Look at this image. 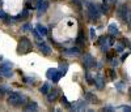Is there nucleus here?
Returning <instances> with one entry per match:
<instances>
[{
  "instance_id": "nucleus-1",
  "label": "nucleus",
  "mask_w": 131,
  "mask_h": 112,
  "mask_svg": "<svg viewBox=\"0 0 131 112\" xmlns=\"http://www.w3.org/2000/svg\"><path fill=\"white\" fill-rule=\"evenodd\" d=\"M8 103L10 106H23L26 103V96L20 93H10L8 95Z\"/></svg>"
},
{
  "instance_id": "nucleus-2",
  "label": "nucleus",
  "mask_w": 131,
  "mask_h": 112,
  "mask_svg": "<svg viewBox=\"0 0 131 112\" xmlns=\"http://www.w3.org/2000/svg\"><path fill=\"white\" fill-rule=\"evenodd\" d=\"M30 48H31V44H30L29 39L21 38V40L18 43V53H26L30 51Z\"/></svg>"
},
{
  "instance_id": "nucleus-3",
  "label": "nucleus",
  "mask_w": 131,
  "mask_h": 112,
  "mask_svg": "<svg viewBox=\"0 0 131 112\" xmlns=\"http://www.w3.org/2000/svg\"><path fill=\"white\" fill-rule=\"evenodd\" d=\"M84 65L86 66V68H91V66L96 65V60L93 59V56L91 53H85L84 55Z\"/></svg>"
},
{
  "instance_id": "nucleus-4",
  "label": "nucleus",
  "mask_w": 131,
  "mask_h": 112,
  "mask_svg": "<svg viewBox=\"0 0 131 112\" xmlns=\"http://www.w3.org/2000/svg\"><path fill=\"white\" fill-rule=\"evenodd\" d=\"M119 16H121V18L123 21H128L130 20V12H128L127 5H122L121 8H119Z\"/></svg>"
},
{
  "instance_id": "nucleus-5",
  "label": "nucleus",
  "mask_w": 131,
  "mask_h": 112,
  "mask_svg": "<svg viewBox=\"0 0 131 112\" xmlns=\"http://www.w3.org/2000/svg\"><path fill=\"white\" fill-rule=\"evenodd\" d=\"M88 10H89V15L92 18L97 20L98 17H100V12H98V7L93 5V4H88Z\"/></svg>"
},
{
  "instance_id": "nucleus-6",
  "label": "nucleus",
  "mask_w": 131,
  "mask_h": 112,
  "mask_svg": "<svg viewBox=\"0 0 131 112\" xmlns=\"http://www.w3.org/2000/svg\"><path fill=\"white\" fill-rule=\"evenodd\" d=\"M58 96H59V89H51V91L47 93V99L50 102H54Z\"/></svg>"
},
{
  "instance_id": "nucleus-7",
  "label": "nucleus",
  "mask_w": 131,
  "mask_h": 112,
  "mask_svg": "<svg viewBox=\"0 0 131 112\" xmlns=\"http://www.w3.org/2000/svg\"><path fill=\"white\" fill-rule=\"evenodd\" d=\"M38 47H39V50H41V52L43 53V55H50V52H51V48L47 46L46 43H39L38 44Z\"/></svg>"
},
{
  "instance_id": "nucleus-8",
  "label": "nucleus",
  "mask_w": 131,
  "mask_h": 112,
  "mask_svg": "<svg viewBox=\"0 0 131 112\" xmlns=\"http://www.w3.org/2000/svg\"><path fill=\"white\" fill-rule=\"evenodd\" d=\"M105 82V80H104V77L101 76V74H97L96 76V80H94V83H96V86L98 87V89H102L104 87V83Z\"/></svg>"
},
{
  "instance_id": "nucleus-9",
  "label": "nucleus",
  "mask_w": 131,
  "mask_h": 112,
  "mask_svg": "<svg viewBox=\"0 0 131 112\" xmlns=\"http://www.w3.org/2000/svg\"><path fill=\"white\" fill-rule=\"evenodd\" d=\"M85 100H88L89 103H96V102H97V96H96L93 93L88 91V93L85 94Z\"/></svg>"
},
{
  "instance_id": "nucleus-10",
  "label": "nucleus",
  "mask_w": 131,
  "mask_h": 112,
  "mask_svg": "<svg viewBox=\"0 0 131 112\" xmlns=\"http://www.w3.org/2000/svg\"><path fill=\"white\" fill-rule=\"evenodd\" d=\"M71 108L78 109V111H83L85 108V102H84V100H80V102H78L76 104H71Z\"/></svg>"
},
{
  "instance_id": "nucleus-11",
  "label": "nucleus",
  "mask_w": 131,
  "mask_h": 112,
  "mask_svg": "<svg viewBox=\"0 0 131 112\" xmlns=\"http://www.w3.org/2000/svg\"><path fill=\"white\" fill-rule=\"evenodd\" d=\"M109 33H110V35H117L119 33V30H118L115 24H110V25H109Z\"/></svg>"
},
{
  "instance_id": "nucleus-12",
  "label": "nucleus",
  "mask_w": 131,
  "mask_h": 112,
  "mask_svg": "<svg viewBox=\"0 0 131 112\" xmlns=\"http://www.w3.org/2000/svg\"><path fill=\"white\" fill-rule=\"evenodd\" d=\"M37 31L39 33L42 37H45V35L47 34V29H46L45 26H42V25H37Z\"/></svg>"
},
{
  "instance_id": "nucleus-13",
  "label": "nucleus",
  "mask_w": 131,
  "mask_h": 112,
  "mask_svg": "<svg viewBox=\"0 0 131 112\" xmlns=\"http://www.w3.org/2000/svg\"><path fill=\"white\" fill-rule=\"evenodd\" d=\"M37 108H38V106L34 102H31V103H29V104L25 106V111H36Z\"/></svg>"
},
{
  "instance_id": "nucleus-14",
  "label": "nucleus",
  "mask_w": 131,
  "mask_h": 112,
  "mask_svg": "<svg viewBox=\"0 0 131 112\" xmlns=\"http://www.w3.org/2000/svg\"><path fill=\"white\" fill-rule=\"evenodd\" d=\"M47 7H49V3H47V2H43V3L38 7V13H39V15L43 13V12H45V10L47 9Z\"/></svg>"
},
{
  "instance_id": "nucleus-15",
  "label": "nucleus",
  "mask_w": 131,
  "mask_h": 112,
  "mask_svg": "<svg viewBox=\"0 0 131 112\" xmlns=\"http://www.w3.org/2000/svg\"><path fill=\"white\" fill-rule=\"evenodd\" d=\"M49 90H50V85H49L47 82H46V83H43V85L41 86V89H39V91H41L42 94H47Z\"/></svg>"
},
{
  "instance_id": "nucleus-16",
  "label": "nucleus",
  "mask_w": 131,
  "mask_h": 112,
  "mask_svg": "<svg viewBox=\"0 0 131 112\" xmlns=\"http://www.w3.org/2000/svg\"><path fill=\"white\" fill-rule=\"evenodd\" d=\"M60 77H62V73H60L59 71H57L55 73H54V74H52V77L50 78V80H51L52 82H58V81H59V78H60Z\"/></svg>"
},
{
  "instance_id": "nucleus-17",
  "label": "nucleus",
  "mask_w": 131,
  "mask_h": 112,
  "mask_svg": "<svg viewBox=\"0 0 131 112\" xmlns=\"http://www.w3.org/2000/svg\"><path fill=\"white\" fill-rule=\"evenodd\" d=\"M67 68H68V65L67 64H60V73H62V76H64L66 74V72H67Z\"/></svg>"
},
{
  "instance_id": "nucleus-18",
  "label": "nucleus",
  "mask_w": 131,
  "mask_h": 112,
  "mask_svg": "<svg viewBox=\"0 0 131 112\" xmlns=\"http://www.w3.org/2000/svg\"><path fill=\"white\" fill-rule=\"evenodd\" d=\"M107 76H109L110 80H115V72H114V69H109L107 71Z\"/></svg>"
},
{
  "instance_id": "nucleus-19",
  "label": "nucleus",
  "mask_w": 131,
  "mask_h": 112,
  "mask_svg": "<svg viewBox=\"0 0 131 112\" xmlns=\"http://www.w3.org/2000/svg\"><path fill=\"white\" fill-rule=\"evenodd\" d=\"M57 71H58V69H54V68H51V69H49V71H47V73H46V76H47V78H49V80H50V78L52 77V74H54V73H55Z\"/></svg>"
},
{
  "instance_id": "nucleus-20",
  "label": "nucleus",
  "mask_w": 131,
  "mask_h": 112,
  "mask_svg": "<svg viewBox=\"0 0 131 112\" xmlns=\"http://www.w3.org/2000/svg\"><path fill=\"white\" fill-rule=\"evenodd\" d=\"M115 51L117 52H122L123 51V44L122 43H117L115 44Z\"/></svg>"
},
{
  "instance_id": "nucleus-21",
  "label": "nucleus",
  "mask_w": 131,
  "mask_h": 112,
  "mask_svg": "<svg viewBox=\"0 0 131 112\" xmlns=\"http://www.w3.org/2000/svg\"><path fill=\"white\" fill-rule=\"evenodd\" d=\"M60 102H62V104H64L66 107H71V104L67 102V99H66V96H62V98H60Z\"/></svg>"
},
{
  "instance_id": "nucleus-22",
  "label": "nucleus",
  "mask_w": 131,
  "mask_h": 112,
  "mask_svg": "<svg viewBox=\"0 0 131 112\" xmlns=\"http://www.w3.org/2000/svg\"><path fill=\"white\" fill-rule=\"evenodd\" d=\"M67 52H68V53H75V55H78L80 51H79V48H78V47H75V48H71V50H68Z\"/></svg>"
},
{
  "instance_id": "nucleus-23",
  "label": "nucleus",
  "mask_w": 131,
  "mask_h": 112,
  "mask_svg": "<svg viewBox=\"0 0 131 112\" xmlns=\"http://www.w3.org/2000/svg\"><path fill=\"white\" fill-rule=\"evenodd\" d=\"M89 33H91V39H96V31H94V27H91V30H89Z\"/></svg>"
},
{
  "instance_id": "nucleus-24",
  "label": "nucleus",
  "mask_w": 131,
  "mask_h": 112,
  "mask_svg": "<svg viewBox=\"0 0 131 112\" xmlns=\"http://www.w3.org/2000/svg\"><path fill=\"white\" fill-rule=\"evenodd\" d=\"M86 81H88V83H93V78L91 77L89 73H86Z\"/></svg>"
},
{
  "instance_id": "nucleus-25",
  "label": "nucleus",
  "mask_w": 131,
  "mask_h": 112,
  "mask_svg": "<svg viewBox=\"0 0 131 112\" xmlns=\"http://www.w3.org/2000/svg\"><path fill=\"white\" fill-rule=\"evenodd\" d=\"M23 30H30V31H31V26H30L29 24H25V25L23 26Z\"/></svg>"
},
{
  "instance_id": "nucleus-26",
  "label": "nucleus",
  "mask_w": 131,
  "mask_h": 112,
  "mask_svg": "<svg viewBox=\"0 0 131 112\" xmlns=\"http://www.w3.org/2000/svg\"><path fill=\"white\" fill-rule=\"evenodd\" d=\"M121 108L125 109V111H127V112H131V107H130V106H122Z\"/></svg>"
},
{
  "instance_id": "nucleus-27",
  "label": "nucleus",
  "mask_w": 131,
  "mask_h": 112,
  "mask_svg": "<svg viewBox=\"0 0 131 112\" xmlns=\"http://www.w3.org/2000/svg\"><path fill=\"white\" fill-rule=\"evenodd\" d=\"M5 17H7V16H5V13H4V10H3V9H0V18H3V20H4Z\"/></svg>"
},
{
  "instance_id": "nucleus-28",
  "label": "nucleus",
  "mask_w": 131,
  "mask_h": 112,
  "mask_svg": "<svg viewBox=\"0 0 131 112\" xmlns=\"http://www.w3.org/2000/svg\"><path fill=\"white\" fill-rule=\"evenodd\" d=\"M127 56H128V53H123V55H122V59H121V60H122V61H123V60H126V58H127Z\"/></svg>"
},
{
  "instance_id": "nucleus-29",
  "label": "nucleus",
  "mask_w": 131,
  "mask_h": 112,
  "mask_svg": "<svg viewBox=\"0 0 131 112\" xmlns=\"http://www.w3.org/2000/svg\"><path fill=\"white\" fill-rule=\"evenodd\" d=\"M113 109H114L113 107H105L104 108V111H113Z\"/></svg>"
},
{
  "instance_id": "nucleus-30",
  "label": "nucleus",
  "mask_w": 131,
  "mask_h": 112,
  "mask_svg": "<svg viewBox=\"0 0 131 112\" xmlns=\"http://www.w3.org/2000/svg\"><path fill=\"white\" fill-rule=\"evenodd\" d=\"M112 64H113V65H115V66H117V65H118V61H117V60H113V61H112Z\"/></svg>"
},
{
  "instance_id": "nucleus-31",
  "label": "nucleus",
  "mask_w": 131,
  "mask_h": 112,
  "mask_svg": "<svg viewBox=\"0 0 131 112\" xmlns=\"http://www.w3.org/2000/svg\"><path fill=\"white\" fill-rule=\"evenodd\" d=\"M115 86H117V87H118V89H122V86H123V85H122V83H117V85H115Z\"/></svg>"
},
{
  "instance_id": "nucleus-32",
  "label": "nucleus",
  "mask_w": 131,
  "mask_h": 112,
  "mask_svg": "<svg viewBox=\"0 0 131 112\" xmlns=\"http://www.w3.org/2000/svg\"><path fill=\"white\" fill-rule=\"evenodd\" d=\"M23 16H28V10H24V12H23Z\"/></svg>"
},
{
  "instance_id": "nucleus-33",
  "label": "nucleus",
  "mask_w": 131,
  "mask_h": 112,
  "mask_svg": "<svg viewBox=\"0 0 131 112\" xmlns=\"http://www.w3.org/2000/svg\"><path fill=\"white\" fill-rule=\"evenodd\" d=\"M73 2H75V3H78V4H79V3H80V0H73Z\"/></svg>"
},
{
  "instance_id": "nucleus-34",
  "label": "nucleus",
  "mask_w": 131,
  "mask_h": 112,
  "mask_svg": "<svg viewBox=\"0 0 131 112\" xmlns=\"http://www.w3.org/2000/svg\"><path fill=\"white\" fill-rule=\"evenodd\" d=\"M109 3H115V0H109Z\"/></svg>"
},
{
  "instance_id": "nucleus-35",
  "label": "nucleus",
  "mask_w": 131,
  "mask_h": 112,
  "mask_svg": "<svg viewBox=\"0 0 131 112\" xmlns=\"http://www.w3.org/2000/svg\"><path fill=\"white\" fill-rule=\"evenodd\" d=\"M128 94H130V96H131V89H130V90H128Z\"/></svg>"
},
{
  "instance_id": "nucleus-36",
  "label": "nucleus",
  "mask_w": 131,
  "mask_h": 112,
  "mask_svg": "<svg viewBox=\"0 0 131 112\" xmlns=\"http://www.w3.org/2000/svg\"><path fill=\"white\" fill-rule=\"evenodd\" d=\"M130 47H131V46H130Z\"/></svg>"
}]
</instances>
